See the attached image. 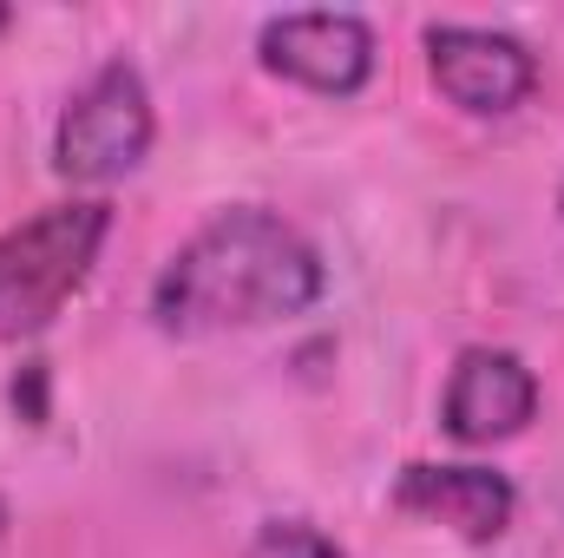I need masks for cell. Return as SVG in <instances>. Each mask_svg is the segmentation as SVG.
I'll return each mask as SVG.
<instances>
[{
    "mask_svg": "<svg viewBox=\"0 0 564 558\" xmlns=\"http://www.w3.org/2000/svg\"><path fill=\"white\" fill-rule=\"evenodd\" d=\"M328 270L315 244L263 204L217 211L151 282V322L164 335H224L315 309Z\"/></svg>",
    "mask_w": 564,
    "mask_h": 558,
    "instance_id": "1",
    "label": "cell"
},
{
    "mask_svg": "<svg viewBox=\"0 0 564 558\" xmlns=\"http://www.w3.org/2000/svg\"><path fill=\"white\" fill-rule=\"evenodd\" d=\"M106 237H112V204L99 197L46 204L40 217L0 230V342L53 329V315L86 289Z\"/></svg>",
    "mask_w": 564,
    "mask_h": 558,
    "instance_id": "2",
    "label": "cell"
},
{
    "mask_svg": "<svg viewBox=\"0 0 564 558\" xmlns=\"http://www.w3.org/2000/svg\"><path fill=\"white\" fill-rule=\"evenodd\" d=\"M151 151V93L132 60H106L66 106L53 132V164L73 184H119Z\"/></svg>",
    "mask_w": 564,
    "mask_h": 558,
    "instance_id": "3",
    "label": "cell"
},
{
    "mask_svg": "<svg viewBox=\"0 0 564 558\" xmlns=\"http://www.w3.org/2000/svg\"><path fill=\"white\" fill-rule=\"evenodd\" d=\"M426 73H433V86H440L459 112H473V119L519 112L525 93L539 86V60H532L525 40L492 33V26H459V20L426 26Z\"/></svg>",
    "mask_w": 564,
    "mask_h": 558,
    "instance_id": "4",
    "label": "cell"
},
{
    "mask_svg": "<svg viewBox=\"0 0 564 558\" xmlns=\"http://www.w3.org/2000/svg\"><path fill=\"white\" fill-rule=\"evenodd\" d=\"M257 53L276 79H295L322 99H355L375 73V33L361 13H276L263 20Z\"/></svg>",
    "mask_w": 564,
    "mask_h": 558,
    "instance_id": "5",
    "label": "cell"
},
{
    "mask_svg": "<svg viewBox=\"0 0 564 558\" xmlns=\"http://www.w3.org/2000/svg\"><path fill=\"white\" fill-rule=\"evenodd\" d=\"M539 415V375L512 355V348H466L453 362L446 401H440V427L459 447H492L525 433Z\"/></svg>",
    "mask_w": 564,
    "mask_h": 558,
    "instance_id": "6",
    "label": "cell"
},
{
    "mask_svg": "<svg viewBox=\"0 0 564 558\" xmlns=\"http://www.w3.org/2000/svg\"><path fill=\"white\" fill-rule=\"evenodd\" d=\"M394 513L446 526V533H459L473 546H492V539H506V526L519 513V493L492 466H433V460H414L394 480Z\"/></svg>",
    "mask_w": 564,
    "mask_h": 558,
    "instance_id": "7",
    "label": "cell"
},
{
    "mask_svg": "<svg viewBox=\"0 0 564 558\" xmlns=\"http://www.w3.org/2000/svg\"><path fill=\"white\" fill-rule=\"evenodd\" d=\"M243 558H348L328 533H315L308 519H270L250 546H243Z\"/></svg>",
    "mask_w": 564,
    "mask_h": 558,
    "instance_id": "8",
    "label": "cell"
},
{
    "mask_svg": "<svg viewBox=\"0 0 564 558\" xmlns=\"http://www.w3.org/2000/svg\"><path fill=\"white\" fill-rule=\"evenodd\" d=\"M7 20H13V13H7V7H0V33H7Z\"/></svg>",
    "mask_w": 564,
    "mask_h": 558,
    "instance_id": "9",
    "label": "cell"
}]
</instances>
